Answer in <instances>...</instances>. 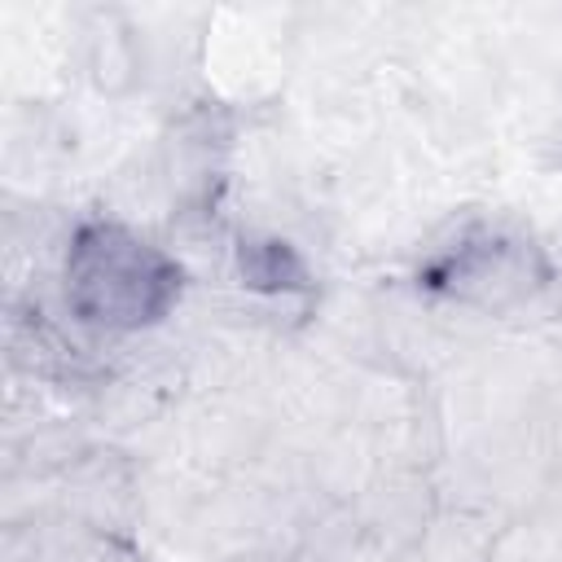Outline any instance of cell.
<instances>
[{
  "instance_id": "cell-1",
  "label": "cell",
  "mask_w": 562,
  "mask_h": 562,
  "mask_svg": "<svg viewBox=\"0 0 562 562\" xmlns=\"http://www.w3.org/2000/svg\"><path fill=\"white\" fill-rule=\"evenodd\" d=\"M70 303L97 325L154 321L180 290V272L145 241L114 224H92L70 250Z\"/></svg>"
}]
</instances>
